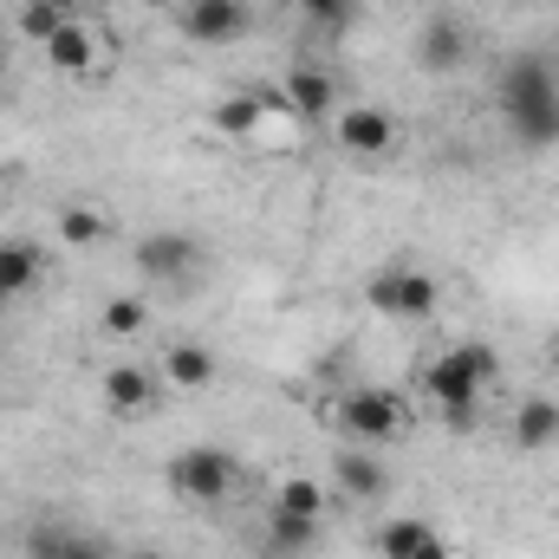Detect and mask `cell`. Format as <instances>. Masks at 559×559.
<instances>
[{"label":"cell","mask_w":559,"mask_h":559,"mask_svg":"<svg viewBox=\"0 0 559 559\" xmlns=\"http://www.w3.org/2000/svg\"><path fill=\"white\" fill-rule=\"evenodd\" d=\"M124 559H163V554H150V547H138V554H124Z\"/></svg>","instance_id":"obj_28"},{"label":"cell","mask_w":559,"mask_h":559,"mask_svg":"<svg viewBox=\"0 0 559 559\" xmlns=\"http://www.w3.org/2000/svg\"><path fill=\"white\" fill-rule=\"evenodd\" d=\"M365 299H371V312H384V319H436L442 280L423 274V267H378V274L365 280Z\"/></svg>","instance_id":"obj_4"},{"label":"cell","mask_w":559,"mask_h":559,"mask_svg":"<svg viewBox=\"0 0 559 559\" xmlns=\"http://www.w3.org/2000/svg\"><path fill=\"white\" fill-rule=\"evenodd\" d=\"M312 547H319V521L286 514V508L267 514V554H274V559H306Z\"/></svg>","instance_id":"obj_13"},{"label":"cell","mask_w":559,"mask_h":559,"mask_svg":"<svg viewBox=\"0 0 559 559\" xmlns=\"http://www.w3.org/2000/svg\"><path fill=\"white\" fill-rule=\"evenodd\" d=\"M39 52H46V66H52V72H92V59H98V52H92V33H85L79 20H66Z\"/></svg>","instance_id":"obj_16"},{"label":"cell","mask_w":559,"mask_h":559,"mask_svg":"<svg viewBox=\"0 0 559 559\" xmlns=\"http://www.w3.org/2000/svg\"><path fill=\"white\" fill-rule=\"evenodd\" d=\"M235 475H241V462L228 455V449H215V442H195V449H182V455H169V488L182 495V501H228L235 495Z\"/></svg>","instance_id":"obj_5"},{"label":"cell","mask_w":559,"mask_h":559,"mask_svg":"<svg viewBox=\"0 0 559 559\" xmlns=\"http://www.w3.org/2000/svg\"><path fill=\"white\" fill-rule=\"evenodd\" d=\"M39 7H59V13H79V0H39Z\"/></svg>","instance_id":"obj_27"},{"label":"cell","mask_w":559,"mask_h":559,"mask_svg":"<svg viewBox=\"0 0 559 559\" xmlns=\"http://www.w3.org/2000/svg\"><path fill=\"white\" fill-rule=\"evenodd\" d=\"M33 280H39V248H26V241H7V248H0V299L26 293Z\"/></svg>","instance_id":"obj_19"},{"label":"cell","mask_w":559,"mask_h":559,"mask_svg":"<svg viewBox=\"0 0 559 559\" xmlns=\"http://www.w3.org/2000/svg\"><path fill=\"white\" fill-rule=\"evenodd\" d=\"M274 508H286V514H306V521H319V514H325V481H312V475H293V481H280Z\"/></svg>","instance_id":"obj_21"},{"label":"cell","mask_w":559,"mask_h":559,"mask_svg":"<svg viewBox=\"0 0 559 559\" xmlns=\"http://www.w3.org/2000/svg\"><path fill=\"white\" fill-rule=\"evenodd\" d=\"M163 378H169L176 391H209V384H215V352H202V345H169V352H163Z\"/></svg>","instance_id":"obj_15"},{"label":"cell","mask_w":559,"mask_h":559,"mask_svg":"<svg viewBox=\"0 0 559 559\" xmlns=\"http://www.w3.org/2000/svg\"><path fill=\"white\" fill-rule=\"evenodd\" d=\"M417 66L436 72V79H449V72L468 66V26H462L455 13H429L417 26Z\"/></svg>","instance_id":"obj_8"},{"label":"cell","mask_w":559,"mask_h":559,"mask_svg":"<svg viewBox=\"0 0 559 559\" xmlns=\"http://www.w3.org/2000/svg\"><path fill=\"white\" fill-rule=\"evenodd\" d=\"M150 397H156V384H150L143 365H111V371H105V404H111L118 417H124V411H143Z\"/></svg>","instance_id":"obj_18"},{"label":"cell","mask_w":559,"mask_h":559,"mask_svg":"<svg viewBox=\"0 0 559 559\" xmlns=\"http://www.w3.org/2000/svg\"><path fill=\"white\" fill-rule=\"evenodd\" d=\"M332 481H338L352 501H384V495H391V468H384L378 455H365V449H345L338 468H332Z\"/></svg>","instance_id":"obj_12"},{"label":"cell","mask_w":559,"mask_h":559,"mask_svg":"<svg viewBox=\"0 0 559 559\" xmlns=\"http://www.w3.org/2000/svg\"><path fill=\"white\" fill-rule=\"evenodd\" d=\"M332 131L352 156H384L397 143V118L378 111V105H345V111H332Z\"/></svg>","instance_id":"obj_9"},{"label":"cell","mask_w":559,"mask_h":559,"mask_svg":"<svg viewBox=\"0 0 559 559\" xmlns=\"http://www.w3.org/2000/svg\"><path fill=\"white\" fill-rule=\"evenodd\" d=\"M338 429H345L358 449H384V442L404 436V404H397L391 391H352V397L338 404Z\"/></svg>","instance_id":"obj_6"},{"label":"cell","mask_w":559,"mask_h":559,"mask_svg":"<svg viewBox=\"0 0 559 559\" xmlns=\"http://www.w3.org/2000/svg\"><path fill=\"white\" fill-rule=\"evenodd\" d=\"M248 26H254L248 0H189L182 7V33L195 46H235V39H248Z\"/></svg>","instance_id":"obj_7"},{"label":"cell","mask_w":559,"mask_h":559,"mask_svg":"<svg viewBox=\"0 0 559 559\" xmlns=\"http://www.w3.org/2000/svg\"><path fill=\"white\" fill-rule=\"evenodd\" d=\"M554 371H559V338H554Z\"/></svg>","instance_id":"obj_30"},{"label":"cell","mask_w":559,"mask_h":559,"mask_svg":"<svg viewBox=\"0 0 559 559\" xmlns=\"http://www.w3.org/2000/svg\"><path fill=\"white\" fill-rule=\"evenodd\" d=\"M559 442V404L554 397H527L521 411H514V449H554Z\"/></svg>","instance_id":"obj_14"},{"label":"cell","mask_w":559,"mask_h":559,"mask_svg":"<svg viewBox=\"0 0 559 559\" xmlns=\"http://www.w3.org/2000/svg\"><path fill=\"white\" fill-rule=\"evenodd\" d=\"M429 540H436V527H429V521L397 514V521H384V527H378V559H417Z\"/></svg>","instance_id":"obj_17"},{"label":"cell","mask_w":559,"mask_h":559,"mask_svg":"<svg viewBox=\"0 0 559 559\" xmlns=\"http://www.w3.org/2000/svg\"><path fill=\"white\" fill-rule=\"evenodd\" d=\"M261 124H267V105L261 98H222L215 105V131L222 138H254Z\"/></svg>","instance_id":"obj_20"},{"label":"cell","mask_w":559,"mask_h":559,"mask_svg":"<svg viewBox=\"0 0 559 559\" xmlns=\"http://www.w3.org/2000/svg\"><path fill=\"white\" fill-rule=\"evenodd\" d=\"M20 547H26V559H105V540L72 521H39Z\"/></svg>","instance_id":"obj_11"},{"label":"cell","mask_w":559,"mask_h":559,"mask_svg":"<svg viewBox=\"0 0 559 559\" xmlns=\"http://www.w3.org/2000/svg\"><path fill=\"white\" fill-rule=\"evenodd\" d=\"M495 378H501L495 345H455V352H442V358L423 371V391L436 397V411H449L455 423H468L475 417V397H481Z\"/></svg>","instance_id":"obj_2"},{"label":"cell","mask_w":559,"mask_h":559,"mask_svg":"<svg viewBox=\"0 0 559 559\" xmlns=\"http://www.w3.org/2000/svg\"><path fill=\"white\" fill-rule=\"evenodd\" d=\"M495 98H501V118L508 131L527 143V150H554L559 143V66L540 52H514L495 79Z\"/></svg>","instance_id":"obj_1"},{"label":"cell","mask_w":559,"mask_h":559,"mask_svg":"<svg viewBox=\"0 0 559 559\" xmlns=\"http://www.w3.org/2000/svg\"><path fill=\"white\" fill-rule=\"evenodd\" d=\"M352 7H358V0H299V13L319 20L325 33H345V26H352Z\"/></svg>","instance_id":"obj_25"},{"label":"cell","mask_w":559,"mask_h":559,"mask_svg":"<svg viewBox=\"0 0 559 559\" xmlns=\"http://www.w3.org/2000/svg\"><path fill=\"white\" fill-rule=\"evenodd\" d=\"M138 274L150 280V286H195V274H202V241L189 235V228H150V235H138Z\"/></svg>","instance_id":"obj_3"},{"label":"cell","mask_w":559,"mask_h":559,"mask_svg":"<svg viewBox=\"0 0 559 559\" xmlns=\"http://www.w3.org/2000/svg\"><path fill=\"white\" fill-rule=\"evenodd\" d=\"M66 20H79V13H59V7H39V0H26V7H20V33H26V39H39V46H46V39H52V33L66 26Z\"/></svg>","instance_id":"obj_22"},{"label":"cell","mask_w":559,"mask_h":559,"mask_svg":"<svg viewBox=\"0 0 559 559\" xmlns=\"http://www.w3.org/2000/svg\"><path fill=\"white\" fill-rule=\"evenodd\" d=\"M286 105H293L299 124H319V118L338 111V79L325 66H293L286 72Z\"/></svg>","instance_id":"obj_10"},{"label":"cell","mask_w":559,"mask_h":559,"mask_svg":"<svg viewBox=\"0 0 559 559\" xmlns=\"http://www.w3.org/2000/svg\"><path fill=\"white\" fill-rule=\"evenodd\" d=\"M0 66H7V33H0Z\"/></svg>","instance_id":"obj_29"},{"label":"cell","mask_w":559,"mask_h":559,"mask_svg":"<svg viewBox=\"0 0 559 559\" xmlns=\"http://www.w3.org/2000/svg\"><path fill=\"white\" fill-rule=\"evenodd\" d=\"M417 559H455V554H449V540H429V547H423Z\"/></svg>","instance_id":"obj_26"},{"label":"cell","mask_w":559,"mask_h":559,"mask_svg":"<svg viewBox=\"0 0 559 559\" xmlns=\"http://www.w3.org/2000/svg\"><path fill=\"white\" fill-rule=\"evenodd\" d=\"M59 235H66L72 248H92V241H105V215H98V209H66V215H59Z\"/></svg>","instance_id":"obj_23"},{"label":"cell","mask_w":559,"mask_h":559,"mask_svg":"<svg viewBox=\"0 0 559 559\" xmlns=\"http://www.w3.org/2000/svg\"><path fill=\"white\" fill-rule=\"evenodd\" d=\"M143 319H150V312H143V299H111V306H105V332H111V338L143 332Z\"/></svg>","instance_id":"obj_24"}]
</instances>
